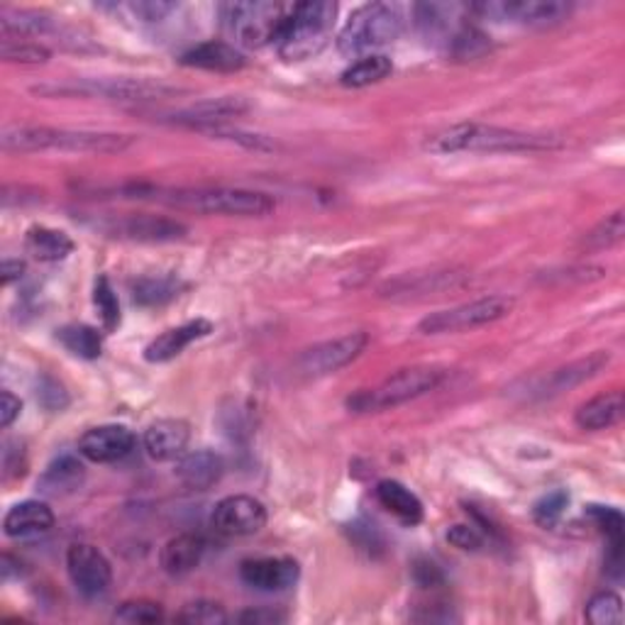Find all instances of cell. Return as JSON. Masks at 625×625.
<instances>
[{
    "label": "cell",
    "instance_id": "6da1fadb",
    "mask_svg": "<svg viewBox=\"0 0 625 625\" xmlns=\"http://www.w3.org/2000/svg\"><path fill=\"white\" fill-rule=\"evenodd\" d=\"M133 145L130 135L91 133V130L8 125L0 133L5 152H74V155H115Z\"/></svg>",
    "mask_w": 625,
    "mask_h": 625
},
{
    "label": "cell",
    "instance_id": "7a4b0ae2",
    "mask_svg": "<svg viewBox=\"0 0 625 625\" xmlns=\"http://www.w3.org/2000/svg\"><path fill=\"white\" fill-rule=\"evenodd\" d=\"M562 142L553 135H533L481 123H459L427 135L423 147L433 155H455V152H537L555 149Z\"/></svg>",
    "mask_w": 625,
    "mask_h": 625
},
{
    "label": "cell",
    "instance_id": "3957f363",
    "mask_svg": "<svg viewBox=\"0 0 625 625\" xmlns=\"http://www.w3.org/2000/svg\"><path fill=\"white\" fill-rule=\"evenodd\" d=\"M295 3H274V0H235L217 8L223 20L225 35L233 45L259 49L277 45L279 35L287 27Z\"/></svg>",
    "mask_w": 625,
    "mask_h": 625
},
{
    "label": "cell",
    "instance_id": "277c9868",
    "mask_svg": "<svg viewBox=\"0 0 625 625\" xmlns=\"http://www.w3.org/2000/svg\"><path fill=\"white\" fill-rule=\"evenodd\" d=\"M337 20V3L309 0L295 3L287 27L277 40V52L287 62H305L321 54L333 40Z\"/></svg>",
    "mask_w": 625,
    "mask_h": 625
},
{
    "label": "cell",
    "instance_id": "5b68a950",
    "mask_svg": "<svg viewBox=\"0 0 625 625\" xmlns=\"http://www.w3.org/2000/svg\"><path fill=\"white\" fill-rule=\"evenodd\" d=\"M403 32V13L391 3H367L357 8L337 35V49L345 57L375 52L397 42Z\"/></svg>",
    "mask_w": 625,
    "mask_h": 625
},
{
    "label": "cell",
    "instance_id": "8992f818",
    "mask_svg": "<svg viewBox=\"0 0 625 625\" xmlns=\"http://www.w3.org/2000/svg\"><path fill=\"white\" fill-rule=\"evenodd\" d=\"M443 371L433 367H413L401 369L397 375L381 381L377 389H365L347 399V409L353 413H379L387 409H397L409 401L425 397L443 381Z\"/></svg>",
    "mask_w": 625,
    "mask_h": 625
},
{
    "label": "cell",
    "instance_id": "52a82bcc",
    "mask_svg": "<svg viewBox=\"0 0 625 625\" xmlns=\"http://www.w3.org/2000/svg\"><path fill=\"white\" fill-rule=\"evenodd\" d=\"M161 201L171 205L189 208V211L211 213V215H243L261 217L269 215L277 203L271 196L247 189H191V191H171L161 196Z\"/></svg>",
    "mask_w": 625,
    "mask_h": 625
},
{
    "label": "cell",
    "instance_id": "ba28073f",
    "mask_svg": "<svg viewBox=\"0 0 625 625\" xmlns=\"http://www.w3.org/2000/svg\"><path fill=\"white\" fill-rule=\"evenodd\" d=\"M515 305L511 295H487V299H477L455 309L431 313L418 323V331L425 335H447V333H462L475 331V327H484L506 317Z\"/></svg>",
    "mask_w": 625,
    "mask_h": 625
},
{
    "label": "cell",
    "instance_id": "9c48e42d",
    "mask_svg": "<svg viewBox=\"0 0 625 625\" xmlns=\"http://www.w3.org/2000/svg\"><path fill=\"white\" fill-rule=\"evenodd\" d=\"M469 13L493 23H511L525 27H550L562 23L572 13V3L565 0H484L469 5Z\"/></svg>",
    "mask_w": 625,
    "mask_h": 625
},
{
    "label": "cell",
    "instance_id": "30bf717a",
    "mask_svg": "<svg viewBox=\"0 0 625 625\" xmlns=\"http://www.w3.org/2000/svg\"><path fill=\"white\" fill-rule=\"evenodd\" d=\"M32 91L40 96H98L108 98V101H157V98H169L179 93V89H174V86L147 79H105L64 86H37V89Z\"/></svg>",
    "mask_w": 625,
    "mask_h": 625
},
{
    "label": "cell",
    "instance_id": "8fae6325",
    "mask_svg": "<svg viewBox=\"0 0 625 625\" xmlns=\"http://www.w3.org/2000/svg\"><path fill=\"white\" fill-rule=\"evenodd\" d=\"M367 347H369V335L361 331L335 339H325V343L305 349L299 361H295V369H299L303 377L311 379L335 375V371L345 369L347 365H353L355 359L365 355Z\"/></svg>",
    "mask_w": 625,
    "mask_h": 625
},
{
    "label": "cell",
    "instance_id": "7c38bea8",
    "mask_svg": "<svg viewBox=\"0 0 625 625\" xmlns=\"http://www.w3.org/2000/svg\"><path fill=\"white\" fill-rule=\"evenodd\" d=\"M265 523H267L265 503L257 501L255 496H245V493L217 501L211 515L213 531L225 537L255 535L265 528Z\"/></svg>",
    "mask_w": 625,
    "mask_h": 625
},
{
    "label": "cell",
    "instance_id": "4fadbf2b",
    "mask_svg": "<svg viewBox=\"0 0 625 625\" xmlns=\"http://www.w3.org/2000/svg\"><path fill=\"white\" fill-rule=\"evenodd\" d=\"M67 572L76 591L83 596H101L113 581V569L105 555L93 545H71L67 553Z\"/></svg>",
    "mask_w": 625,
    "mask_h": 625
},
{
    "label": "cell",
    "instance_id": "5bb4252c",
    "mask_svg": "<svg viewBox=\"0 0 625 625\" xmlns=\"http://www.w3.org/2000/svg\"><path fill=\"white\" fill-rule=\"evenodd\" d=\"M137 445L135 433L125 425H98L79 437V453L96 465L125 459Z\"/></svg>",
    "mask_w": 625,
    "mask_h": 625
},
{
    "label": "cell",
    "instance_id": "9a60e30c",
    "mask_svg": "<svg viewBox=\"0 0 625 625\" xmlns=\"http://www.w3.org/2000/svg\"><path fill=\"white\" fill-rule=\"evenodd\" d=\"M301 567L293 557H257L239 565V577L257 591H287L299 581Z\"/></svg>",
    "mask_w": 625,
    "mask_h": 625
},
{
    "label": "cell",
    "instance_id": "2e32d148",
    "mask_svg": "<svg viewBox=\"0 0 625 625\" xmlns=\"http://www.w3.org/2000/svg\"><path fill=\"white\" fill-rule=\"evenodd\" d=\"M191 427L181 418H161L145 431V449L155 462H171L186 455Z\"/></svg>",
    "mask_w": 625,
    "mask_h": 625
},
{
    "label": "cell",
    "instance_id": "e0dca14e",
    "mask_svg": "<svg viewBox=\"0 0 625 625\" xmlns=\"http://www.w3.org/2000/svg\"><path fill=\"white\" fill-rule=\"evenodd\" d=\"M54 511L45 501H23L3 518V533L13 540H37L54 528Z\"/></svg>",
    "mask_w": 625,
    "mask_h": 625
},
{
    "label": "cell",
    "instance_id": "ac0fdd59",
    "mask_svg": "<svg viewBox=\"0 0 625 625\" xmlns=\"http://www.w3.org/2000/svg\"><path fill=\"white\" fill-rule=\"evenodd\" d=\"M211 333H213V323L205 321V317H196V321L171 327V331L161 333L157 339H152L145 349V359L152 361V365H164V361L177 359L186 347L196 343V339L208 337Z\"/></svg>",
    "mask_w": 625,
    "mask_h": 625
},
{
    "label": "cell",
    "instance_id": "d6986e66",
    "mask_svg": "<svg viewBox=\"0 0 625 625\" xmlns=\"http://www.w3.org/2000/svg\"><path fill=\"white\" fill-rule=\"evenodd\" d=\"M115 235L133 239V243H174V239H181L189 227L179 221H171V217L161 215H130L125 221H120L113 230Z\"/></svg>",
    "mask_w": 625,
    "mask_h": 625
},
{
    "label": "cell",
    "instance_id": "ffe728a7",
    "mask_svg": "<svg viewBox=\"0 0 625 625\" xmlns=\"http://www.w3.org/2000/svg\"><path fill=\"white\" fill-rule=\"evenodd\" d=\"M225 475L223 457L213 453V449H196V453H186L177 462V477L186 489L191 491H205L215 487Z\"/></svg>",
    "mask_w": 625,
    "mask_h": 625
},
{
    "label": "cell",
    "instance_id": "44dd1931",
    "mask_svg": "<svg viewBox=\"0 0 625 625\" xmlns=\"http://www.w3.org/2000/svg\"><path fill=\"white\" fill-rule=\"evenodd\" d=\"M183 67L191 69H203V71H221V74H233L245 69V54L239 52L233 42H221L211 40L203 42V45H196L181 57Z\"/></svg>",
    "mask_w": 625,
    "mask_h": 625
},
{
    "label": "cell",
    "instance_id": "7402d4cb",
    "mask_svg": "<svg viewBox=\"0 0 625 625\" xmlns=\"http://www.w3.org/2000/svg\"><path fill=\"white\" fill-rule=\"evenodd\" d=\"M249 111V103L239 96H223L213 98V101H201L191 108H183V111L174 113V123H183L189 127H203V125H215L225 123L230 118H239Z\"/></svg>",
    "mask_w": 625,
    "mask_h": 625
},
{
    "label": "cell",
    "instance_id": "603a6c76",
    "mask_svg": "<svg viewBox=\"0 0 625 625\" xmlns=\"http://www.w3.org/2000/svg\"><path fill=\"white\" fill-rule=\"evenodd\" d=\"M205 555V540L196 533H181L161 547L159 565L169 577H183L201 565Z\"/></svg>",
    "mask_w": 625,
    "mask_h": 625
},
{
    "label": "cell",
    "instance_id": "cb8c5ba5",
    "mask_svg": "<svg viewBox=\"0 0 625 625\" xmlns=\"http://www.w3.org/2000/svg\"><path fill=\"white\" fill-rule=\"evenodd\" d=\"M625 413V399L621 391H609V393H599L587 403L579 405V411L574 415V423L581 427V431H606V427L618 425L623 421Z\"/></svg>",
    "mask_w": 625,
    "mask_h": 625
},
{
    "label": "cell",
    "instance_id": "d4e9b609",
    "mask_svg": "<svg viewBox=\"0 0 625 625\" xmlns=\"http://www.w3.org/2000/svg\"><path fill=\"white\" fill-rule=\"evenodd\" d=\"M457 13H459L457 5H440V3H421L413 8V18L415 25L421 30V35L427 42H443V45H449L455 32L465 25L457 23V20H462Z\"/></svg>",
    "mask_w": 625,
    "mask_h": 625
},
{
    "label": "cell",
    "instance_id": "484cf974",
    "mask_svg": "<svg viewBox=\"0 0 625 625\" xmlns=\"http://www.w3.org/2000/svg\"><path fill=\"white\" fill-rule=\"evenodd\" d=\"M86 469L74 455H62L47 465L37 481L40 493H45L49 499L69 496L76 489L83 484Z\"/></svg>",
    "mask_w": 625,
    "mask_h": 625
},
{
    "label": "cell",
    "instance_id": "4316f807",
    "mask_svg": "<svg viewBox=\"0 0 625 625\" xmlns=\"http://www.w3.org/2000/svg\"><path fill=\"white\" fill-rule=\"evenodd\" d=\"M584 515L596 525L603 535H606V540H609V572H618V577H621L623 545H625L623 513L613 506H596V503H591V506H587Z\"/></svg>",
    "mask_w": 625,
    "mask_h": 625
},
{
    "label": "cell",
    "instance_id": "83f0119b",
    "mask_svg": "<svg viewBox=\"0 0 625 625\" xmlns=\"http://www.w3.org/2000/svg\"><path fill=\"white\" fill-rule=\"evenodd\" d=\"M377 499L383 509L397 515L403 525H418L423 521V501L397 479H383L377 484Z\"/></svg>",
    "mask_w": 625,
    "mask_h": 625
},
{
    "label": "cell",
    "instance_id": "f1b7e54d",
    "mask_svg": "<svg viewBox=\"0 0 625 625\" xmlns=\"http://www.w3.org/2000/svg\"><path fill=\"white\" fill-rule=\"evenodd\" d=\"M609 361H611V355L599 349V353L589 355L584 359H577L572 361V365L559 367L557 371H553L550 379L545 381V393H562L574 387H581V383L594 379L599 371H603V367H606Z\"/></svg>",
    "mask_w": 625,
    "mask_h": 625
},
{
    "label": "cell",
    "instance_id": "f546056e",
    "mask_svg": "<svg viewBox=\"0 0 625 625\" xmlns=\"http://www.w3.org/2000/svg\"><path fill=\"white\" fill-rule=\"evenodd\" d=\"M74 239L64 230H54L47 225H35L27 230L25 249L37 261H62L74 252Z\"/></svg>",
    "mask_w": 625,
    "mask_h": 625
},
{
    "label": "cell",
    "instance_id": "4dcf8cb0",
    "mask_svg": "<svg viewBox=\"0 0 625 625\" xmlns=\"http://www.w3.org/2000/svg\"><path fill=\"white\" fill-rule=\"evenodd\" d=\"M0 25L3 32L18 37H40L57 27V18H52L45 10H25V8H3L0 10Z\"/></svg>",
    "mask_w": 625,
    "mask_h": 625
},
{
    "label": "cell",
    "instance_id": "1f68e13d",
    "mask_svg": "<svg viewBox=\"0 0 625 625\" xmlns=\"http://www.w3.org/2000/svg\"><path fill=\"white\" fill-rule=\"evenodd\" d=\"M391 71L393 64L389 57H383V54H367V57H359L355 64H349L343 76H339V83L347 86V89H365V86L383 81Z\"/></svg>",
    "mask_w": 625,
    "mask_h": 625
},
{
    "label": "cell",
    "instance_id": "d6a6232c",
    "mask_svg": "<svg viewBox=\"0 0 625 625\" xmlns=\"http://www.w3.org/2000/svg\"><path fill=\"white\" fill-rule=\"evenodd\" d=\"M57 339L71 355L81 359H98L103 355V337L91 325L71 323L57 331Z\"/></svg>",
    "mask_w": 625,
    "mask_h": 625
},
{
    "label": "cell",
    "instance_id": "836d02e7",
    "mask_svg": "<svg viewBox=\"0 0 625 625\" xmlns=\"http://www.w3.org/2000/svg\"><path fill=\"white\" fill-rule=\"evenodd\" d=\"M465 274H457V271H440V274H423L418 279H399L393 281L387 287V295H413V293H435V291H443V289H453L457 283H462Z\"/></svg>",
    "mask_w": 625,
    "mask_h": 625
},
{
    "label": "cell",
    "instance_id": "e575fe53",
    "mask_svg": "<svg viewBox=\"0 0 625 625\" xmlns=\"http://www.w3.org/2000/svg\"><path fill=\"white\" fill-rule=\"evenodd\" d=\"M103 8L137 20V23H161L164 18L177 10V3H169V0H130V3H113Z\"/></svg>",
    "mask_w": 625,
    "mask_h": 625
},
{
    "label": "cell",
    "instance_id": "d590c367",
    "mask_svg": "<svg viewBox=\"0 0 625 625\" xmlns=\"http://www.w3.org/2000/svg\"><path fill=\"white\" fill-rule=\"evenodd\" d=\"M587 621L594 625H621L623 623V601L613 591H599L587 603Z\"/></svg>",
    "mask_w": 625,
    "mask_h": 625
},
{
    "label": "cell",
    "instance_id": "8d00e7d4",
    "mask_svg": "<svg viewBox=\"0 0 625 625\" xmlns=\"http://www.w3.org/2000/svg\"><path fill=\"white\" fill-rule=\"evenodd\" d=\"M0 57L5 62H20V64H45L52 54L40 42H30L23 37H3L0 42Z\"/></svg>",
    "mask_w": 625,
    "mask_h": 625
},
{
    "label": "cell",
    "instance_id": "74e56055",
    "mask_svg": "<svg viewBox=\"0 0 625 625\" xmlns=\"http://www.w3.org/2000/svg\"><path fill=\"white\" fill-rule=\"evenodd\" d=\"M447 49L453 52V57L457 59H477L489 49V37L475 25L465 23L455 32V37L449 40Z\"/></svg>",
    "mask_w": 625,
    "mask_h": 625
},
{
    "label": "cell",
    "instance_id": "f35d334b",
    "mask_svg": "<svg viewBox=\"0 0 625 625\" xmlns=\"http://www.w3.org/2000/svg\"><path fill=\"white\" fill-rule=\"evenodd\" d=\"M179 291L174 279H137L133 283V301L137 305H164Z\"/></svg>",
    "mask_w": 625,
    "mask_h": 625
},
{
    "label": "cell",
    "instance_id": "ab89813d",
    "mask_svg": "<svg viewBox=\"0 0 625 625\" xmlns=\"http://www.w3.org/2000/svg\"><path fill=\"white\" fill-rule=\"evenodd\" d=\"M625 235V217L623 211H616L613 215H609L606 221H601L591 233L584 237V247L589 252H599V249H609L613 245H618Z\"/></svg>",
    "mask_w": 625,
    "mask_h": 625
},
{
    "label": "cell",
    "instance_id": "60d3db41",
    "mask_svg": "<svg viewBox=\"0 0 625 625\" xmlns=\"http://www.w3.org/2000/svg\"><path fill=\"white\" fill-rule=\"evenodd\" d=\"M113 618L118 623H127V625H155L164 621V609L159 606V603L147 601V599L125 601L123 606L115 611Z\"/></svg>",
    "mask_w": 625,
    "mask_h": 625
},
{
    "label": "cell",
    "instance_id": "b9f144b4",
    "mask_svg": "<svg viewBox=\"0 0 625 625\" xmlns=\"http://www.w3.org/2000/svg\"><path fill=\"white\" fill-rule=\"evenodd\" d=\"M93 303L98 309V315H101L105 333H113L118 331L120 325V303H118V295L111 287V281L108 277H98L96 281V289H93Z\"/></svg>",
    "mask_w": 625,
    "mask_h": 625
},
{
    "label": "cell",
    "instance_id": "7bdbcfd3",
    "mask_svg": "<svg viewBox=\"0 0 625 625\" xmlns=\"http://www.w3.org/2000/svg\"><path fill=\"white\" fill-rule=\"evenodd\" d=\"M567 506H569V493L565 489L550 491L547 496L535 503L533 518L537 525H543V528H555V525L562 521Z\"/></svg>",
    "mask_w": 625,
    "mask_h": 625
},
{
    "label": "cell",
    "instance_id": "ee69618b",
    "mask_svg": "<svg viewBox=\"0 0 625 625\" xmlns=\"http://www.w3.org/2000/svg\"><path fill=\"white\" fill-rule=\"evenodd\" d=\"M177 621L191 623V625H221V623H227L230 616L221 603L193 601V603H189V606H183V611L179 613Z\"/></svg>",
    "mask_w": 625,
    "mask_h": 625
},
{
    "label": "cell",
    "instance_id": "f6af8a7d",
    "mask_svg": "<svg viewBox=\"0 0 625 625\" xmlns=\"http://www.w3.org/2000/svg\"><path fill=\"white\" fill-rule=\"evenodd\" d=\"M37 401H40L42 409L57 413V411H64L69 405V393L57 379L42 377L40 387H37Z\"/></svg>",
    "mask_w": 625,
    "mask_h": 625
},
{
    "label": "cell",
    "instance_id": "bcb514c9",
    "mask_svg": "<svg viewBox=\"0 0 625 625\" xmlns=\"http://www.w3.org/2000/svg\"><path fill=\"white\" fill-rule=\"evenodd\" d=\"M447 543L455 545L457 550H465V553H477L481 550V545H484V535H481L475 525H465V523H457L453 528L447 531Z\"/></svg>",
    "mask_w": 625,
    "mask_h": 625
},
{
    "label": "cell",
    "instance_id": "7dc6e473",
    "mask_svg": "<svg viewBox=\"0 0 625 625\" xmlns=\"http://www.w3.org/2000/svg\"><path fill=\"white\" fill-rule=\"evenodd\" d=\"M413 579L421 589H437L445 581L440 567L431 562V559H418V562L413 565Z\"/></svg>",
    "mask_w": 625,
    "mask_h": 625
},
{
    "label": "cell",
    "instance_id": "c3c4849f",
    "mask_svg": "<svg viewBox=\"0 0 625 625\" xmlns=\"http://www.w3.org/2000/svg\"><path fill=\"white\" fill-rule=\"evenodd\" d=\"M239 623H249V625H274V623H283L287 616L274 609H252V611H243L237 616Z\"/></svg>",
    "mask_w": 625,
    "mask_h": 625
},
{
    "label": "cell",
    "instance_id": "681fc988",
    "mask_svg": "<svg viewBox=\"0 0 625 625\" xmlns=\"http://www.w3.org/2000/svg\"><path fill=\"white\" fill-rule=\"evenodd\" d=\"M20 411H23V403H20L18 397H13V393H10V391L0 393V425H3V427L13 425L18 415H20Z\"/></svg>",
    "mask_w": 625,
    "mask_h": 625
},
{
    "label": "cell",
    "instance_id": "f907efd6",
    "mask_svg": "<svg viewBox=\"0 0 625 625\" xmlns=\"http://www.w3.org/2000/svg\"><path fill=\"white\" fill-rule=\"evenodd\" d=\"M25 274V261L20 259H5L3 267H0V279H3V287H10V283L23 279Z\"/></svg>",
    "mask_w": 625,
    "mask_h": 625
}]
</instances>
